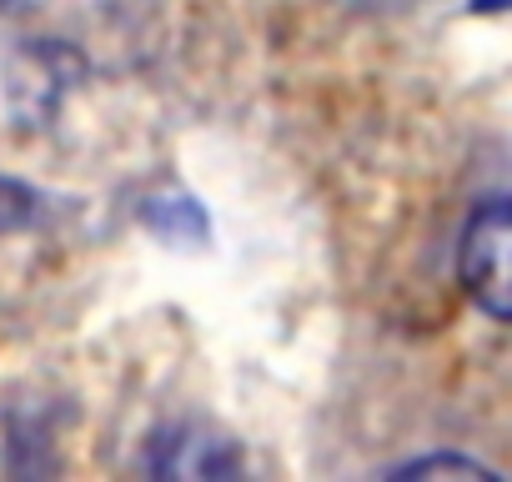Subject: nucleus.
Instances as JSON below:
<instances>
[{"instance_id": "20e7f679", "label": "nucleus", "mask_w": 512, "mask_h": 482, "mask_svg": "<svg viewBox=\"0 0 512 482\" xmlns=\"http://www.w3.org/2000/svg\"><path fill=\"white\" fill-rule=\"evenodd\" d=\"M477 16H497V11H512V0H472Z\"/></svg>"}, {"instance_id": "f03ea898", "label": "nucleus", "mask_w": 512, "mask_h": 482, "mask_svg": "<svg viewBox=\"0 0 512 482\" xmlns=\"http://www.w3.org/2000/svg\"><path fill=\"white\" fill-rule=\"evenodd\" d=\"M151 467L156 472H171V477H226V472L241 467V457L226 442H211L196 427H186V432H166V442L156 437Z\"/></svg>"}, {"instance_id": "7ed1b4c3", "label": "nucleus", "mask_w": 512, "mask_h": 482, "mask_svg": "<svg viewBox=\"0 0 512 482\" xmlns=\"http://www.w3.org/2000/svg\"><path fill=\"white\" fill-rule=\"evenodd\" d=\"M432 472H467V477H482L487 467L472 462V457H417V462H402L397 477H432Z\"/></svg>"}, {"instance_id": "f257e3e1", "label": "nucleus", "mask_w": 512, "mask_h": 482, "mask_svg": "<svg viewBox=\"0 0 512 482\" xmlns=\"http://www.w3.org/2000/svg\"><path fill=\"white\" fill-rule=\"evenodd\" d=\"M457 277L487 317L512 322V196L482 201L472 211L457 247Z\"/></svg>"}]
</instances>
